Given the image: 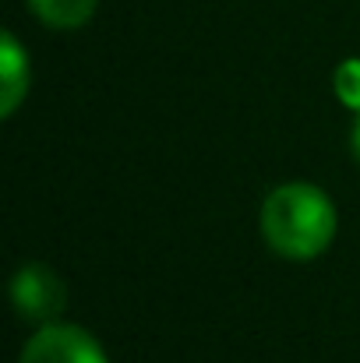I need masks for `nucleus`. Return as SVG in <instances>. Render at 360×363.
Here are the masks:
<instances>
[{"label":"nucleus","mask_w":360,"mask_h":363,"mask_svg":"<svg viewBox=\"0 0 360 363\" xmlns=\"http://www.w3.org/2000/svg\"><path fill=\"white\" fill-rule=\"evenodd\" d=\"M28 96V53L21 43L4 32L0 35V117H14L21 99Z\"/></svg>","instance_id":"nucleus-4"},{"label":"nucleus","mask_w":360,"mask_h":363,"mask_svg":"<svg viewBox=\"0 0 360 363\" xmlns=\"http://www.w3.org/2000/svg\"><path fill=\"white\" fill-rule=\"evenodd\" d=\"M336 230L339 216L332 198L307 180L279 184L261 201V237L286 261H311L325 254Z\"/></svg>","instance_id":"nucleus-1"},{"label":"nucleus","mask_w":360,"mask_h":363,"mask_svg":"<svg viewBox=\"0 0 360 363\" xmlns=\"http://www.w3.org/2000/svg\"><path fill=\"white\" fill-rule=\"evenodd\" d=\"M354 152H357V159H360V113H357V123H354Z\"/></svg>","instance_id":"nucleus-7"},{"label":"nucleus","mask_w":360,"mask_h":363,"mask_svg":"<svg viewBox=\"0 0 360 363\" xmlns=\"http://www.w3.org/2000/svg\"><path fill=\"white\" fill-rule=\"evenodd\" d=\"M18 363H110L103 346L78 325L46 321L21 346Z\"/></svg>","instance_id":"nucleus-2"},{"label":"nucleus","mask_w":360,"mask_h":363,"mask_svg":"<svg viewBox=\"0 0 360 363\" xmlns=\"http://www.w3.org/2000/svg\"><path fill=\"white\" fill-rule=\"evenodd\" d=\"M64 296H67L64 282L50 264L28 261L11 279V303H14L18 318H25V321H39V325L57 321V314L64 311Z\"/></svg>","instance_id":"nucleus-3"},{"label":"nucleus","mask_w":360,"mask_h":363,"mask_svg":"<svg viewBox=\"0 0 360 363\" xmlns=\"http://www.w3.org/2000/svg\"><path fill=\"white\" fill-rule=\"evenodd\" d=\"M332 89H336V96H339L343 106H350L354 113H360V60L357 57H350V60H343L336 67Z\"/></svg>","instance_id":"nucleus-6"},{"label":"nucleus","mask_w":360,"mask_h":363,"mask_svg":"<svg viewBox=\"0 0 360 363\" xmlns=\"http://www.w3.org/2000/svg\"><path fill=\"white\" fill-rule=\"evenodd\" d=\"M99 0H28L32 14L46 25V28H82L92 14H96Z\"/></svg>","instance_id":"nucleus-5"}]
</instances>
